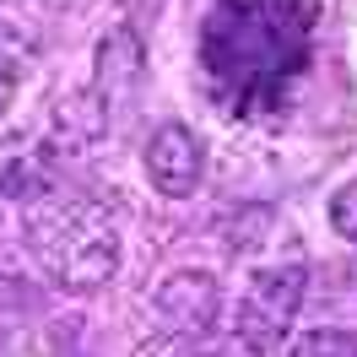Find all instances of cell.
<instances>
[{
  "mask_svg": "<svg viewBox=\"0 0 357 357\" xmlns=\"http://www.w3.org/2000/svg\"><path fill=\"white\" fill-rule=\"evenodd\" d=\"M325 0H211L195 66L227 119H271L309 66Z\"/></svg>",
  "mask_w": 357,
  "mask_h": 357,
  "instance_id": "6da1fadb",
  "label": "cell"
},
{
  "mask_svg": "<svg viewBox=\"0 0 357 357\" xmlns=\"http://www.w3.org/2000/svg\"><path fill=\"white\" fill-rule=\"evenodd\" d=\"M38 266L70 292H98L119 271V227L92 195H33L22 211Z\"/></svg>",
  "mask_w": 357,
  "mask_h": 357,
  "instance_id": "7a4b0ae2",
  "label": "cell"
},
{
  "mask_svg": "<svg viewBox=\"0 0 357 357\" xmlns=\"http://www.w3.org/2000/svg\"><path fill=\"white\" fill-rule=\"evenodd\" d=\"M303 282H309V271L298 266H266L255 271L238 292V309H233V341L244 347V352H276L282 341H287L292 319H298V303H303Z\"/></svg>",
  "mask_w": 357,
  "mask_h": 357,
  "instance_id": "3957f363",
  "label": "cell"
},
{
  "mask_svg": "<svg viewBox=\"0 0 357 357\" xmlns=\"http://www.w3.org/2000/svg\"><path fill=\"white\" fill-rule=\"evenodd\" d=\"M146 178H152L157 195H190L201 184V135L190 125H162V130L146 141Z\"/></svg>",
  "mask_w": 357,
  "mask_h": 357,
  "instance_id": "277c9868",
  "label": "cell"
},
{
  "mask_svg": "<svg viewBox=\"0 0 357 357\" xmlns=\"http://www.w3.org/2000/svg\"><path fill=\"white\" fill-rule=\"evenodd\" d=\"M157 314L174 325V335H206L222 314V292L206 271H178L157 287Z\"/></svg>",
  "mask_w": 357,
  "mask_h": 357,
  "instance_id": "5b68a950",
  "label": "cell"
},
{
  "mask_svg": "<svg viewBox=\"0 0 357 357\" xmlns=\"http://www.w3.org/2000/svg\"><path fill=\"white\" fill-rule=\"evenodd\" d=\"M292 357H357V331H341V325L303 331L292 341Z\"/></svg>",
  "mask_w": 357,
  "mask_h": 357,
  "instance_id": "8992f818",
  "label": "cell"
},
{
  "mask_svg": "<svg viewBox=\"0 0 357 357\" xmlns=\"http://www.w3.org/2000/svg\"><path fill=\"white\" fill-rule=\"evenodd\" d=\"M331 222H335V233H341L347 244H357V178L335 190V201H331Z\"/></svg>",
  "mask_w": 357,
  "mask_h": 357,
  "instance_id": "52a82bcc",
  "label": "cell"
},
{
  "mask_svg": "<svg viewBox=\"0 0 357 357\" xmlns=\"http://www.w3.org/2000/svg\"><path fill=\"white\" fill-rule=\"evenodd\" d=\"M11 98H17V60L0 54V114L11 109Z\"/></svg>",
  "mask_w": 357,
  "mask_h": 357,
  "instance_id": "ba28073f",
  "label": "cell"
}]
</instances>
